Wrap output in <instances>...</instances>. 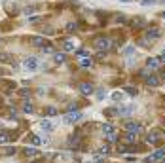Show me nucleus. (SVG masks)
<instances>
[{
    "mask_svg": "<svg viewBox=\"0 0 165 163\" xmlns=\"http://www.w3.org/2000/svg\"><path fill=\"white\" fill-rule=\"evenodd\" d=\"M80 93H82V95H91V93H93V85L91 84H80Z\"/></svg>",
    "mask_w": 165,
    "mask_h": 163,
    "instance_id": "obj_9",
    "label": "nucleus"
},
{
    "mask_svg": "<svg viewBox=\"0 0 165 163\" xmlns=\"http://www.w3.org/2000/svg\"><path fill=\"white\" fill-rule=\"evenodd\" d=\"M159 65H161V63H159V57H148V59H146V66L152 68V70H156Z\"/></svg>",
    "mask_w": 165,
    "mask_h": 163,
    "instance_id": "obj_7",
    "label": "nucleus"
},
{
    "mask_svg": "<svg viewBox=\"0 0 165 163\" xmlns=\"http://www.w3.org/2000/svg\"><path fill=\"white\" fill-rule=\"evenodd\" d=\"M10 141V133L8 131H0V144H6Z\"/></svg>",
    "mask_w": 165,
    "mask_h": 163,
    "instance_id": "obj_16",
    "label": "nucleus"
},
{
    "mask_svg": "<svg viewBox=\"0 0 165 163\" xmlns=\"http://www.w3.org/2000/svg\"><path fill=\"white\" fill-rule=\"evenodd\" d=\"M66 31H68V32H74V31H76V23H68V25H66Z\"/></svg>",
    "mask_w": 165,
    "mask_h": 163,
    "instance_id": "obj_31",
    "label": "nucleus"
},
{
    "mask_svg": "<svg viewBox=\"0 0 165 163\" xmlns=\"http://www.w3.org/2000/svg\"><path fill=\"white\" fill-rule=\"evenodd\" d=\"M42 51H44V53H53V48H51L50 44H44V46H42Z\"/></svg>",
    "mask_w": 165,
    "mask_h": 163,
    "instance_id": "obj_28",
    "label": "nucleus"
},
{
    "mask_svg": "<svg viewBox=\"0 0 165 163\" xmlns=\"http://www.w3.org/2000/svg\"><path fill=\"white\" fill-rule=\"evenodd\" d=\"M23 154H25V157H38L40 156V152L34 146H27L25 150H23Z\"/></svg>",
    "mask_w": 165,
    "mask_h": 163,
    "instance_id": "obj_8",
    "label": "nucleus"
},
{
    "mask_svg": "<svg viewBox=\"0 0 165 163\" xmlns=\"http://www.w3.org/2000/svg\"><path fill=\"white\" fill-rule=\"evenodd\" d=\"M158 141H159L158 133H148V137H146V142H148V144H156Z\"/></svg>",
    "mask_w": 165,
    "mask_h": 163,
    "instance_id": "obj_14",
    "label": "nucleus"
},
{
    "mask_svg": "<svg viewBox=\"0 0 165 163\" xmlns=\"http://www.w3.org/2000/svg\"><path fill=\"white\" fill-rule=\"evenodd\" d=\"M156 2H158V0H140V4H144V6H152Z\"/></svg>",
    "mask_w": 165,
    "mask_h": 163,
    "instance_id": "obj_35",
    "label": "nucleus"
},
{
    "mask_svg": "<svg viewBox=\"0 0 165 163\" xmlns=\"http://www.w3.org/2000/svg\"><path fill=\"white\" fill-rule=\"evenodd\" d=\"M0 59H2V61H10V55L8 53H0Z\"/></svg>",
    "mask_w": 165,
    "mask_h": 163,
    "instance_id": "obj_39",
    "label": "nucleus"
},
{
    "mask_svg": "<svg viewBox=\"0 0 165 163\" xmlns=\"http://www.w3.org/2000/svg\"><path fill=\"white\" fill-rule=\"evenodd\" d=\"M124 127H125V131H129V133H138V131H140V125H138L137 122H125Z\"/></svg>",
    "mask_w": 165,
    "mask_h": 163,
    "instance_id": "obj_5",
    "label": "nucleus"
},
{
    "mask_svg": "<svg viewBox=\"0 0 165 163\" xmlns=\"http://www.w3.org/2000/svg\"><path fill=\"white\" fill-rule=\"evenodd\" d=\"M161 163H165V157H163V159H161Z\"/></svg>",
    "mask_w": 165,
    "mask_h": 163,
    "instance_id": "obj_46",
    "label": "nucleus"
},
{
    "mask_svg": "<svg viewBox=\"0 0 165 163\" xmlns=\"http://www.w3.org/2000/svg\"><path fill=\"white\" fill-rule=\"evenodd\" d=\"M0 152H2L4 156H12V154H15V146H8V148H0Z\"/></svg>",
    "mask_w": 165,
    "mask_h": 163,
    "instance_id": "obj_19",
    "label": "nucleus"
},
{
    "mask_svg": "<svg viewBox=\"0 0 165 163\" xmlns=\"http://www.w3.org/2000/svg\"><path fill=\"white\" fill-rule=\"evenodd\" d=\"M118 152H120V154H125V152H127V148H125V146H120V148H118Z\"/></svg>",
    "mask_w": 165,
    "mask_h": 163,
    "instance_id": "obj_40",
    "label": "nucleus"
},
{
    "mask_svg": "<svg viewBox=\"0 0 165 163\" xmlns=\"http://www.w3.org/2000/svg\"><path fill=\"white\" fill-rule=\"evenodd\" d=\"M116 138H118V135H116V131H112V133H108V135H106V141H108V142H114V141H116Z\"/></svg>",
    "mask_w": 165,
    "mask_h": 163,
    "instance_id": "obj_27",
    "label": "nucleus"
},
{
    "mask_svg": "<svg viewBox=\"0 0 165 163\" xmlns=\"http://www.w3.org/2000/svg\"><path fill=\"white\" fill-rule=\"evenodd\" d=\"M91 65H93V61L87 59V57H84V59L80 61V66H91Z\"/></svg>",
    "mask_w": 165,
    "mask_h": 163,
    "instance_id": "obj_26",
    "label": "nucleus"
},
{
    "mask_svg": "<svg viewBox=\"0 0 165 163\" xmlns=\"http://www.w3.org/2000/svg\"><path fill=\"white\" fill-rule=\"evenodd\" d=\"M159 36H161L159 29H148V31H146V38H148V40H156V38H159Z\"/></svg>",
    "mask_w": 165,
    "mask_h": 163,
    "instance_id": "obj_10",
    "label": "nucleus"
},
{
    "mask_svg": "<svg viewBox=\"0 0 165 163\" xmlns=\"http://www.w3.org/2000/svg\"><path fill=\"white\" fill-rule=\"evenodd\" d=\"M46 114H48V116H55V114H57V110H55L53 106H48V108H46Z\"/></svg>",
    "mask_w": 165,
    "mask_h": 163,
    "instance_id": "obj_30",
    "label": "nucleus"
},
{
    "mask_svg": "<svg viewBox=\"0 0 165 163\" xmlns=\"http://www.w3.org/2000/svg\"><path fill=\"white\" fill-rule=\"evenodd\" d=\"M125 93H127V95H131V97H135L137 95V89L135 87H125Z\"/></svg>",
    "mask_w": 165,
    "mask_h": 163,
    "instance_id": "obj_29",
    "label": "nucleus"
},
{
    "mask_svg": "<svg viewBox=\"0 0 165 163\" xmlns=\"http://www.w3.org/2000/svg\"><path fill=\"white\" fill-rule=\"evenodd\" d=\"M101 129H103V135H104V137H106L108 133H112V131H114V127H112V125H108V123H104Z\"/></svg>",
    "mask_w": 165,
    "mask_h": 163,
    "instance_id": "obj_23",
    "label": "nucleus"
},
{
    "mask_svg": "<svg viewBox=\"0 0 165 163\" xmlns=\"http://www.w3.org/2000/svg\"><path fill=\"white\" fill-rule=\"evenodd\" d=\"M31 163H44V161H38V159H36V161H31Z\"/></svg>",
    "mask_w": 165,
    "mask_h": 163,
    "instance_id": "obj_43",
    "label": "nucleus"
},
{
    "mask_svg": "<svg viewBox=\"0 0 165 163\" xmlns=\"http://www.w3.org/2000/svg\"><path fill=\"white\" fill-rule=\"evenodd\" d=\"M23 13H25V15H29V17H31V15L34 13V8H31V6H29V8H25V10H23Z\"/></svg>",
    "mask_w": 165,
    "mask_h": 163,
    "instance_id": "obj_32",
    "label": "nucleus"
},
{
    "mask_svg": "<svg viewBox=\"0 0 165 163\" xmlns=\"http://www.w3.org/2000/svg\"><path fill=\"white\" fill-rule=\"evenodd\" d=\"M63 120H65V123H78L82 120V112L80 110H70Z\"/></svg>",
    "mask_w": 165,
    "mask_h": 163,
    "instance_id": "obj_2",
    "label": "nucleus"
},
{
    "mask_svg": "<svg viewBox=\"0 0 165 163\" xmlns=\"http://www.w3.org/2000/svg\"><path fill=\"white\" fill-rule=\"evenodd\" d=\"M161 17H163V21H165V12H163V13H161Z\"/></svg>",
    "mask_w": 165,
    "mask_h": 163,
    "instance_id": "obj_44",
    "label": "nucleus"
},
{
    "mask_svg": "<svg viewBox=\"0 0 165 163\" xmlns=\"http://www.w3.org/2000/svg\"><path fill=\"white\" fill-rule=\"evenodd\" d=\"M163 157H165V146H163V148H159L158 152H154L152 156H148V159H146V161H148V163H152V161H158V159H163Z\"/></svg>",
    "mask_w": 165,
    "mask_h": 163,
    "instance_id": "obj_4",
    "label": "nucleus"
},
{
    "mask_svg": "<svg viewBox=\"0 0 165 163\" xmlns=\"http://www.w3.org/2000/svg\"><path fill=\"white\" fill-rule=\"evenodd\" d=\"M104 114H106V116H112V118H116V116H120V110H118V108H108Z\"/></svg>",
    "mask_w": 165,
    "mask_h": 163,
    "instance_id": "obj_21",
    "label": "nucleus"
},
{
    "mask_svg": "<svg viewBox=\"0 0 165 163\" xmlns=\"http://www.w3.org/2000/svg\"><path fill=\"white\" fill-rule=\"evenodd\" d=\"M32 44H34V46H40V48H42V46L46 44V40H44L42 36H34V38H32Z\"/></svg>",
    "mask_w": 165,
    "mask_h": 163,
    "instance_id": "obj_20",
    "label": "nucleus"
},
{
    "mask_svg": "<svg viewBox=\"0 0 165 163\" xmlns=\"http://www.w3.org/2000/svg\"><path fill=\"white\" fill-rule=\"evenodd\" d=\"M159 63H165V55H161V57H159Z\"/></svg>",
    "mask_w": 165,
    "mask_h": 163,
    "instance_id": "obj_42",
    "label": "nucleus"
},
{
    "mask_svg": "<svg viewBox=\"0 0 165 163\" xmlns=\"http://www.w3.org/2000/svg\"><path fill=\"white\" fill-rule=\"evenodd\" d=\"M146 85H148V87H158V85H159V78L154 76V74H152V76H146Z\"/></svg>",
    "mask_w": 165,
    "mask_h": 163,
    "instance_id": "obj_11",
    "label": "nucleus"
},
{
    "mask_svg": "<svg viewBox=\"0 0 165 163\" xmlns=\"http://www.w3.org/2000/svg\"><path fill=\"white\" fill-rule=\"evenodd\" d=\"M120 2H131V0H120Z\"/></svg>",
    "mask_w": 165,
    "mask_h": 163,
    "instance_id": "obj_45",
    "label": "nucleus"
},
{
    "mask_svg": "<svg viewBox=\"0 0 165 163\" xmlns=\"http://www.w3.org/2000/svg\"><path fill=\"white\" fill-rule=\"evenodd\" d=\"M104 95H106L104 89H99V91H97V97H99V99H104Z\"/></svg>",
    "mask_w": 165,
    "mask_h": 163,
    "instance_id": "obj_37",
    "label": "nucleus"
},
{
    "mask_svg": "<svg viewBox=\"0 0 165 163\" xmlns=\"http://www.w3.org/2000/svg\"><path fill=\"white\" fill-rule=\"evenodd\" d=\"M53 61H55L57 65H61V63L66 61V55H65V53H53Z\"/></svg>",
    "mask_w": 165,
    "mask_h": 163,
    "instance_id": "obj_15",
    "label": "nucleus"
},
{
    "mask_svg": "<svg viewBox=\"0 0 165 163\" xmlns=\"http://www.w3.org/2000/svg\"><path fill=\"white\" fill-rule=\"evenodd\" d=\"M63 50H65V51H72V50H76V46H74L72 40H65V42H63Z\"/></svg>",
    "mask_w": 165,
    "mask_h": 163,
    "instance_id": "obj_13",
    "label": "nucleus"
},
{
    "mask_svg": "<svg viewBox=\"0 0 165 163\" xmlns=\"http://www.w3.org/2000/svg\"><path fill=\"white\" fill-rule=\"evenodd\" d=\"M29 21H31V23H38V21H40V17H29Z\"/></svg>",
    "mask_w": 165,
    "mask_h": 163,
    "instance_id": "obj_41",
    "label": "nucleus"
},
{
    "mask_svg": "<svg viewBox=\"0 0 165 163\" xmlns=\"http://www.w3.org/2000/svg\"><path fill=\"white\" fill-rule=\"evenodd\" d=\"M124 53H125V57H131V55L135 53V48H125V51H124Z\"/></svg>",
    "mask_w": 165,
    "mask_h": 163,
    "instance_id": "obj_33",
    "label": "nucleus"
},
{
    "mask_svg": "<svg viewBox=\"0 0 165 163\" xmlns=\"http://www.w3.org/2000/svg\"><path fill=\"white\" fill-rule=\"evenodd\" d=\"M110 99H112V101H116V103H118V101H120V99L124 101V93H122V91H114V93H112V95H110Z\"/></svg>",
    "mask_w": 165,
    "mask_h": 163,
    "instance_id": "obj_18",
    "label": "nucleus"
},
{
    "mask_svg": "<svg viewBox=\"0 0 165 163\" xmlns=\"http://www.w3.org/2000/svg\"><path fill=\"white\" fill-rule=\"evenodd\" d=\"M66 144H68L70 148H76V146L80 144V137H76V135H72V137H68V141H66Z\"/></svg>",
    "mask_w": 165,
    "mask_h": 163,
    "instance_id": "obj_12",
    "label": "nucleus"
},
{
    "mask_svg": "<svg viewBox=\"0 0 165 163\" xmlns=\"http://www.w3.org/2000/svg\"><path fill=\"white\" fill-rule=\"evenodd\" d=\"M110 152V146H103L101 150H99V154H108Z\"/></svg>",
    "mask_w": 165,
    "mask_h": 163,
    "instance_id": "obj_36",
    "label": "nucleus"
},
{
    "mask_svg": "<svg viewBox=\"0 0 165 163\" xmlns=\"http://www.w3.org/2000/svg\"><path fill=\"white\" fill-rule=\"evenodd\" d=\"M135 138H137V133H129V131H127L125 141H127V142H135Z\"/></svg>",
    "mask_w": 165,
    "mask_h": 163,
    "instance_id": "obj_25",
    "label": "nucleus"
},
{
    "mask_svg": "<svg viewBox=\"0 0 165 163\" xmlns=\"http://www.w3.org/2000/svg\"><path fill=\"white\" fill-rule=\"evenodd\" d=\"M110 46H112V42H110L108 38H97V42H95V48H97L99 51H106V50H110Z\"/></svg>",
    "mask_w": 165,
    "mask_h": 163,
    "instance_id": "obj_3",
    "label": "nucleus"
},
{
    "mask_svg": "<svg viewBox=\"0 0 165 163\" xmlns=\"http://www.w3.org/2000/svg\"><path fill=\"white\" fill-rule=\"evenodd\" d=\"M76 55H78L80 59H84V57H87V51H85V50H78V51H76Z\"/></svg>",
    "mask_w": 165,
    "mask_h": 163,
    "instance_id": "obj_34",
    "label": "nucleus"
},
{
    "mask_svg": "<svg viewBox=\"0 0 165 163\" xmlns=\"http://www.w3.org/2000/svg\"><path fill=\"white\" fill-rule=\"evenodd\" d=\"M19 95H21V97H27V95H29V89H21Z\"/></svg>",
    "mask_w": 165,
    "mask_h": 163,
    "instance_id": "obj_38",
    "label": "nucleus"
},
{
    "mask_svg": "<svg viewBox=\"0 0 165 163\" xmlns=\"http://www.w3.org/2000/svg\"><path fill=\"white\" fill-rule=\"evenodd\" d=\"M29 142H31L32 146H38V144H42V138H40V137H36V135H31Z\"/></svg>",
    "mask_w": 165,
    "mask_h": 163,
    "instance_id": "obj_17",
    "label": "nucleus"
},
{
    "mask_svg": "<svg viewBox=\"0 0 165 163\" xmlns=\"http://www.w3.org/2000/svg\"><path fill=\"white\" fill-rule=\"evenodd\" d=\"M40 129L46 131V133H51V131L55 129V125H53L50 120H42V122H40Z\"/></svg>",
    "mask_w": 165,
    "mask_h": 163,
    "instance_id": "obj_6",
    "label": "nucleus"
},
{
    "mask_svg": "<svg viewBox=\"0 0 165 163\" xmlns=\"http://www.w3.org/2000/svg\"><path fill=\"white\" fill-rule=\"evenodd\" d=\"M133 112V106H127V108H120V116H129Z\"/></svg>",
    "mask_w": 165,
    "mask_h": 163,
    "instance_id": "obj_24",
    "label": "nucleus"
},
{
    "mask_svg": "<svg viewBox=\"0 0 165 163\" xmlns=\"http://www.w3.org/2000/svg\"><path fill=\"white\" fill-rule=\"evenodd\" d=\"M163 55H165V48H163Z\"/></svg>",
    "mask_w": 165,
    "mask_h": 163,
    "instance_id": "obj_47",
    "label": "nucleus"
},
{
    "mask_svg": "<svg viewBox=\"0 0 165 163\" xmlns=\"http://www.w3.org/2000/svg\"><path fill=\"white\" fill-rule=\"evenodd\" d=\"M38 66H40V63H38V59H36V57H27L25 61H23V70L36 72V70H38Z\"/></svg>",
    "mask_w": 165,
    "mask_h": 163,
    "instance_id": "obj_1",
    "label": "nucleus"
},
{
    "mask_svg": "<svg viewBox=\"0 0 165 163\" xmlns=\"http://www.w3.org/2000/svg\"><path fill=\"white\" fill-rule=\"evenodd\" d=\"M23 112H25V114H32V112H34V106H32L31 103H25V106H23Z\"/></svg>",
    "mask_w": 165,
    "mask_h": 163,
    "instance_id": "obj_22",
    "label": "nucleus"
}]
</instances>
